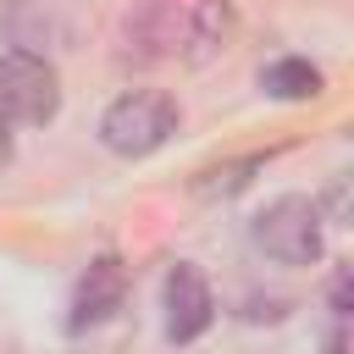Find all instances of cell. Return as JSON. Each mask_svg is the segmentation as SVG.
<instances>
[{
	"mask_svg": "<svg viewBox=\"0 0 354 354\" xmlns=\"http://www.w3.org/2000/svg\"><path fill=\"white\" fill-rule=\"evenodd\" d=\"M61 111V77L44 55L33 50H6L0 55V116L22 127H44Z\"/></svg>",
	"mask_w": 354,
	"mask_h": 354,
	"instance_id": "obj_3",
	"label": "cell"
},
{
	"mask_svg": "<svg viewBox=\"0 0 354 354\" xmlns=\"http://www.w3.org/2000/svg\"><path fill=\"white\" fill-rule=\"evenodd\" d=\"M232 28H238V17H232V0H199L194 6V17L183 22V55L199 66V61H210V55H221L227 44H232Z\"/></svg>",
	"mask_w": 354,
	"mask_h": 354,
	"instance_id": "obj_7",
	"label": "cell"
},
{
	"mask_svg": "<svg viewBox=\"0 0 354 354\" xmlns=\"http://www.w3.org/2000/svg\"><path fill=\"white\" fill-rule=\"evenodd\" d=\"M249 238L277 266H315L321 260V205L304 194H282L254 216Z\"/></svg>",
	"mask_w": 354,
	"mask_h": 354,
	"instance_id": "obj_2",
	"label": "cell"
},
{
	"mask_svg": "<svg viewBox=\"0 0 354 354\" xmlns=\"http://www.w3.org/2000/svg\"><path fill=\"white\" fill-rule=\"evenodd\" d=\"M260 171V155H243V160H221V166H205L199 177H194V199H232V194H243L249 188V177Z\"/></svg>",
	"mask_w": 354,
	"mask_h": 354,
	"instance_id": "obj_9",
	"label": "cell"
},
{
	"mask_svg": "<svg viewBox=\"0 0 354 354\" xmlns=\"http://www.w3.org/2000/svg\"><path fill=\"white\" fill-rule=\"evenodd\" d=\"M133 39H138V50H127L122 61H160L183 44V17L166 0H144V11L122 22V44H133Z\"/></svg>",
	"mask_w": 354,
	"mask_h": 354,
	"instance_id": "obj_6",
	"label": "cell"
},
{
	"mask_svg": "<svg viewBox=\"0 0 354 354\" xmlns=\"http://www.w3.org/2000/svg\"><path fill=\"white\" fill-rule=\"evenodd\" d=\"M216 315V299H210V282L199 277V266L177 260L166 271V337L171 343H194Z\"/></svg>",
	"mask_w": 354,
	"mask_h": 354,
	"instance_id": "obj_4",
	"label": "cell"
},
{
	"mask_svg": "<svg viewBox=\"0 0 354 354\" xmlns=\"http://www.w3.org/2000/svg\"><path fill=\"white\" fill-rule=\"evenodd\" d=\"M332 310L348 315V271H337V282H332Z\"/></svg>",
	"mask_w": 354,
	"mask_h": 354,
	"instance_id": "obj_11",
	"label": "cell"
},
{
	"mask_svg": "<svg viewBox=\"0 0 354 354\" xmlns=\"http://www.w3.org/2000/svg\"><path fill=\"white\" fill-rule=\"evenodd\" d=\"M11 127H17V122H6V116H0V171L11 166V149H17V138H11Z\"/></svg>",
	"mask_w": 354,
	"mask_h": 354,
	"instance_id": "obj_12",
	"label": "cell"
},
{
	"mask_svg": "<svg viewBox=\"0 0 354 354\" xmlns=\"http://www.w3.org/2000/svg\"><path fill=\"white\" fill-rule=\"evenodd\" d=\"M326 210H332V221H343V216H348V183H343V177L332 183V194H326Z\"/></svg>",
	"mask_w": 354,
	"mask_h": 354,
	"instance_id": "obj_10",
	"label": "cell"
},
{
	"mask_svg": "<svg viewBox=\"0 0 354 354\" xmlns=\"http://www.w3.org/2000/svg\"><path fill=\"white\" fill-rule=\"evenodd\" d=\"M122 293H127V271H122V260L116 254H100L83 277H77V293H72V332H83V326H100V321H111L116 310H122Z\"/></svg>",
	"mask_w": 354,
	"mask_h": 354,
	"instance_id": "obj_5",
	"label": "cell"
},
{
	"mask_svg": "<svg viewBox=\"0 0 354 354\" xmlns=\"http://www.w3.org/2000/svg\"><path fill=\"white\" fill-rule=\"evenodd\" d=\"M171 133H177V105H171V94H160V88H127V94H116V100L105 105V116H100V144H105L111 155H122V160L155 155Z\"/></svg>",
	"mask_w": 354,
	"mask_h": 354,
	"instance_id": "obj_1",
	"label": "cell"
},
{
	"mask_svg": "<svg viewBox=\"0 0 354 354\" xmlns=\"http://www.w3.org/2000/svg\"><path fill=\"white\" fill-rule=\"evenodd\" d=\"M260 88L271 100H315L321 94V72L310 61H299V55H282V61H271L260 72Z\"/></svg>",
	"mask_w": 354,
	"mask_h": 354,
	"instance_id": "obj_8",
	"label": "cell"
}]
</instances>
